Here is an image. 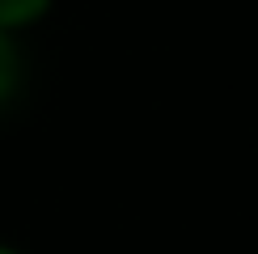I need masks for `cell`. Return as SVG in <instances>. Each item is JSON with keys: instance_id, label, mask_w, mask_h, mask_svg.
Wrapping results in <instances>:
<instances>
[{"instance_id": "6da1fadb", "label": "cell", "mask_w": 258, "mask_h": 254, "mask_svg": "<svg viewBox=\"0 0 258 254\" xmlns=\"http://www.w3.org/2000/svg\"><path fill=\"white\" fill-rule=\"evenodd\" d=\"M51 9H55V0H0V30L21 34V30L38 26Z\"/></svg>"}, {"instance_id": "7a4b0ae2", "label": "cell", "mask_w": 258, "mask_h": 254, "mask_svg": "<svg viewBox=\"0 0 258 254\" xmlns=\"http://www.w3.org/2000/svg\"><path fill=\"white\" fill-rule=\"evenodd\" d=\"M21 68H26V59H21L17 34L0 30V106L13 102V93L21 89Z\"/></svg>"}, {"instance_id": "3957f363", "label": "cell", "mask_w": 258, "mask_h": 254, "mask_svg": "<svg viewBox=\"0 0 258 254\" xmlns=\"http://www.w3.org/2000/svg\"><path fill=\"white\" fill-rule=\"evenodd\" d=\"M0 254H26V250H17V246H9V241H0Z\"/></svg>"}]
</instances>
